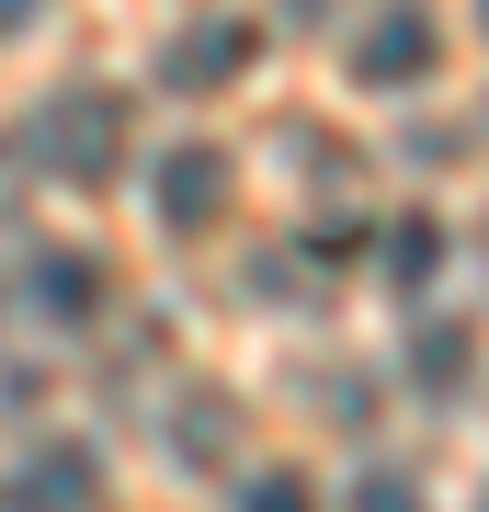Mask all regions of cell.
Returning <instances> with one entry per match:
<instances>
[{
	"label": "cell",
	"mask_w": 489,
	"mask_h": 512,
	"mask_svg": "<svg viewBox=\"0 0 489 512\" xmlns=\"http://www.w3.org/2000/svg\"><path fill=\"white\" fill-rule=\"evenodd\" d=\"M35 148H46L57 183H114V160H126V92H57Z\"/></svg>",
	"instance_id": "cell-1"
},
{
	"label": "cell",
	"mask_w": 489,
	"mask_h": 512,
	"mask_svg": "<svg viewBox=\"0 0 489 512\" xmlns=\"http://www.w3.org/2000/svg\"><path fill=\"white\" fill-rule=\"evenodd\" d=\"M148 205H160V228L171 239H205L228 217V148H205V137H182L160 171H148Z\"/></svg>",
	"instance_id": "cell-2"
},
{
	"label": "cell",
	"mask_w": 489,
	"mask_h": 512,
	"mask_svg": "<svg viewBox=\"0 0 489 512\" xmlns=\"http://www.w3.org/2000/svg\"><path fill=\"white\" fill-rule=\"evenodd\" d=\"M433 57H444L433 12H421V0H387V12L364 23V46H353V80H364V92H410Z\"/></svg>",
	"instance_id": "cell-3"
},
{
	"label": "cell",
	"mask_w": 489,
	"mask_h": 512,
	"mask_svg": "<svg viewBox=\"0 0 489 512\" xmlns=\"http://www.w3.org/2000/svg\"><path fill=\"white\" fill-rule=\"evenodd\" d=\"M251 57H262V23L217 12V23H194V35L171 46V92H217V80H239Z\"/></svg>",
	"instance_id": "cell-4"
},
{
	"label": "cell",
	"mask_w": 489,
	"mask_h": 512,
	"mask_svg": "<svg viewBox=\"0 0 489 512\" xmlns=\"http://www.w3.org/2000/svg\"><path fill=\"white\" fill-rule=\"evenodd\" d=\"M12 512H103V467H91L80 444H46V456L23 467V490H12Z\"/></svg>",
	"instance_id": "cell-5"
},
{
	"label": "cell",
	"mask_w": 489,
	"mask_h": 512,
	"mask_svg": "<svg viewBox=\"0 0 489 512\" xmlns=\"http://www.w3.org/2000/svg\"><path fill=\"white\" fill-rule=\"evenodd\" d=\"M35 308L46 319H91V308H103V262H91V251H46L35 262Z\"/></svg>",
	"instance_id": "cell-6"
},
{
	"label": "cell",
	"mask_w": 489,
	"mask_h": 512,
	"mask_svg": "<svg viewBox=\"0 0 489 512\" xmlns=\"http://www.w3.org/2000/svg\"><path fill=\"white\" fill-rule=\"evenodd\" d=\"M467 365H478V330H467V319H433V330L410 342V376L433 387V399H455V387H467Z\"/></svg>",
	"instance_id": "cell-7"
},
{
	"label": "cell",
	"mask_w": 489,
	"mask_h": 512,
	"mask_svg": "<svg viewBox=\"0 0 489 512\" xmlns=\"http://www.w3.org/2000/svg\"><path fill=\"white\" fill-rule=\"evenodd\" d=\"M387 274L421 296V285L444 274V228H433V217H399V228H387Z\"/></svg>",
	"instance_id": "cell-8"
},
{
	"label": "cell",
	"mask_w": 489,
	"mask_h": 512,
	"mask_svg": "<svg viewBox=\"0 0 489 512\" xmlns=\"http://www.w3.org/2000/svg\"><path fill=\"white\" fill-rule=\"evenodd\" d=\"M239 512H319V490H308L296 467H262L251 490H239Z\"/></svg>",
	"instance_id": "cell-9"
},
{
	"label": "cell",
	"mask_w": 489,
	"mask_h": 512,
	"mask_svg": "<svg viewBox=\"0 0 489 512\" xmlns=\"http://www.w3.org/2000/svg\"><path fill=\"white\" fill-rule=\"evenodd\" d=\"M23 23H35V0H0V46H12V35H23Z\"/></svg>",
	"instance_id": "cell-10"
}]
</instances>
